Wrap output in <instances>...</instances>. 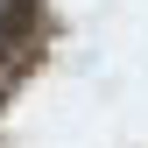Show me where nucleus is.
<instances>
[{
	"label": "nucleus",
	"mask_w": 148,
	"mask_h": 148,
	"mask_svg": "<svg viewBox=\"0 0 148 148\" xmlns=\"http://www.w3.org/2000/svg\"><path fill=\"white\" fill-rule=\"evenodd\" d=\"M35 35H42V0H0V71L28 64Z\"/></svg>",
	"instance_id": "f257e3e1"
}]
</instances>
